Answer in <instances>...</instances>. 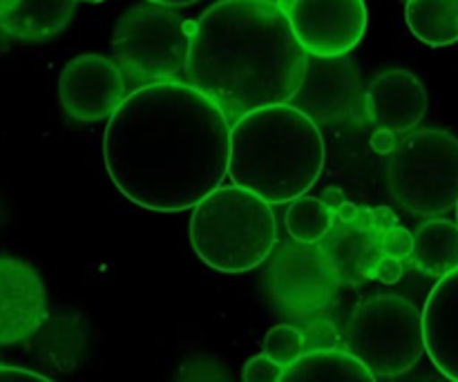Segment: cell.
Segmentation results:
<instances>
[{
  "label": "cell",
  "instance_id": "15",
  "mask_svg": "<svg viewBox=\"0 0 458 382\" xmlns=\"http://www.w3.org/2000/svg\"><path fill=\"white\" fill-rule=\"evenodd\" d=\"M425 353L445 378L458 382V268L438 277L423 309Z\"/></svg>",
  "mask_w": 458,
  "mask_h": 382
},
{
  "label": "cell",
  "instance_id": "23",
  "mask_svg": "<svg viewBox=\"0 0 458 382\" xmlns=\"http://www.w3.org/2000/svg\"><path fill=\"white\" fill-rule=\"evenodd\" d=\"M179 378L191 382L231 380V371L224 365V361H219L215 356H192L182 365Z\"/></svg>",
  "mask_w": 458,
  "mask_h": 382
},
{
  "label": "cell",
  "instance_id": "2",
  "mask_svg": "<svg viewBox=\"0 0 458 382\" xmlns=\"http://www.w3.org/2000/svg\"><path fill=\"white\" fill-rule=\"evenodd\" d=\"M307 65L309 54L276 0H219L192 25L183 76L233 123L293 101Z\"/></svg>",
  "mask_w": 458,
  "mask_h": 382
},
{
  "label": "cell",
  "instance_id": "30",
  "mask_svg": "<svg viewBox=\"0 0 458 382\" xmlns=\"http://www.w3.org/2000/svg\"><path fill=\"white\" fill-rule=\"evenodd\" d=\"M358 215H360V206L353 204V201H349V199H344L343 204L334 210V222H344V224L356 222Z\"/></svg>",
  "mask_w": 458,
  "mask_h": 382
},
{
  "label": "cell",
  "instance_id": "9",
  "mask_svg": "<svg viewBox=\"0 0 458 382\" xmlns=\"http://www.w3.org/2000/svg\"><path fill=\"white\" fill-rule=\"evenodd\" d=\"M313 58H343L367 31L365 0H276Z\"/></svg>",
  "mask_w": 458,
  "mask_h": 382
},
{
  "label": "cell",
  "instance_id": "19",
  "mask_svg": "<svg viewBox=\"0 0 458 382\" xmlns=\"http://www.w3.org/2000/svg\"><path fill=\"white\" fill-rule=\"evenodd\" d=\"M405 21L429 47L458 43V0H405Z\"/></svg>",
  "mask_w": 458,
  "mask_h": 382
},
{
  "label": "cell",
  "instance_id": "12",
  "mask_svg": "<svg viewBox=\"0 0 458 382\" xmlns=\"http://www.w3.org/2000/svg\"><path fill=\"white\" fill-rule=\"evenodd\" d=\"M362 107L376 130L407 134L419 128L428 115V89L414 72L394 67L371 81L362 97Z\"/></svg>",
  "mask_w": 458,
  "mask_h": 382
},
{
  "label": "cell",
  "instance_id": "8",
  "mask_svg": "<svg viewBox=\"0 0 458 382\" xmlns=\"http://www.w3.org/2000/svg\"><path fill=\"white\" fill-rule=\"evenodd\" d=\"M264 284L273 302L295 318H309L329 307L343 280L318 244H276L264 259Z\"/></svg>",
  "mask_w": 458,
  "mask_h": 382
},
{
  "label": "cell",
  "instance_id": "1",
  "mask_svg": "<svg viewBox=\"0 0 458 382\" xmlns=\"http://www.w3.org/2000/svg\"><path fill=\"white\" fill-rule=\"evenodd\" d=\"M231 121L183 81L125 94L103 132V164L116 191L155 213L191 210L228 174Z\"/></svg>",
  "mask_w": 458,
  "mask_h": 382
},
{
  "label": "cell",
  "instance_id": "20",
  "mask_svg": "<svg viewBox=\"0 0 458 382\" xmlns=\"http://www.w3.org/2000/svg\"><path fill=\"white\" fill-rule=\"evenodd\" d=\"M334 224V210L320 197H298L289 201L284 215V226L291 240L300 244H318Z\"/></svg>",
  "mask_w": 458,
  "mask_h": 382
},
{
  "label": "cell",
  "instance_id": "28",
  "mask_svg": "<svg viewBox=\"0 0 458 382\" xmlns=\"http://www.w3.org/2000/svg\"><path fill=\"white\" fill-rule=\"evenodd\" d=\"M398 139L394 132H387V130H376L374 134H371V150L376 152V155H392L394 148H396Z\"/></svg>",
  "mask_w": 458,
  "mask_h": 382
},
{
  "label": "cell",
  "instance_id": "4",
  "mask_svg": "<svg viewBox=\"0 0 458 382\" xmlns=\"http://www.w3.org/2000/svg\"><path fill=\"white\" fill-rule=\"evenodd\" d=\"M191 244L213 271L228 276L253 271L277 244L271 204L235 183L215 188L192 210Z\"/></svg>",
  "mask_w": 458,
  "mask_h": 382
},
{
  "label": "cell",
  "instance_id": "34",
  "mask_svg": "<svg viewBox=\"0 0 458 382\" xmlns=\"http://www.w3.org/2000/svg\"><path fill=\"white\" fill-rule=\"evenodd\" d=\"M454 210H456V224H458V201H456V206H454Z\"/></svg>",
  "mask_w": 458,
  "mask_h": 382
},
{
  "label": "cell",
  "instance_id": "13",
  "mask_svg": "<svg viewBox=\"0 0 458 382\" xmlns=\"http://www.w3.org/2000/svg\"><path fill=\"white\" fill-rule=\"evenodd\" d=\"M293 101L316 123L349 119L360 101L358 72L340 58H318V65H307Z\"/></svg>",
  "mask_w": 458,
  "mask_h": 382
},
{
  "label": "cell",
  "instance_id": "33",
  "mask_svg": "<svg viewBox=\"0 0 458 382\" xmlns=\"http://www.w3.org/2000/svg\"><path fill=\"white\" fill-rule=\"evenodd\" d=\"M81 3H103V0H81Z\"/></svg>",
  "mask_w": 458,
  "mask_h": 382
},
{
  "label": "cell",
  "instance_id": "5",
  "mask_svg": "<svg viewBox=\"0 0 458 382\" xmlns=\"http://www.w3.org/2000/svg\"><path fill=\"white\" fill-rule=\"evenodd\" d=\"M394 199L419 217H441L458 201V139L447 130L407 132L387 161Z\"/></svg>",
  "mask_w": 458,
  "mask_h": 382
},
{
  "label": "cell",
  "instance_id": "7",
  "mask_svg": "<svg viewBox=\"0 0 458 382\" xmlns=\"http://www.w3.org/2000/svg\"><path fill=\"white\" fill-rule=\"evenodd\" d=\"M192 25L174 7L146 3L128 9L112 36L114 63L132 79L159 83L183 76Z\"/></svg>",
  "mask_w": 458,
  "mask_h": 382
},
{
  "label": "cell",
  "instance_id": "6",
  "mask_svg": "<svg viewBox=\"0 0 458 382\" xmlns=\"http://www.w3.org/2000/svg\"><path fill=\"white\" fill-rule=\"evenodd\" d=\"M344 344L376 378L405 374L425 353L423 311L398 295H374L352 313Z\"/></svg>",
  "mask_w": 458,
  "mask_h": 382
},
{
  "label": "cell",
  "instance_id": "31",
  "mask_svg": "<svg viewBox=\"0 0 458 382\" xmlns=\"http://www.w3.org/2000/svg\"><path fill=\"white\" fill-rule=\"evenodd\" d=\"M320 199L325 201V204L329 206L331 210H335V208H338L340 204H343L344 199H347V197H344V192H343V191H338V188H329V191H327L325 195L320 197Z\"/></svg>",
  "mask_w": 458,
  "mask_h": 382
},
{
  "label": "cell",
  "instance_id": "17",
  "mask_svg": "<svg viewBox=\"0 0 458 382\" xmlns=\"http://www.w3.org/2000/svg\"><path fill=\"white\" fill-rule=\"evenodd\" d=\"M411 267L429 277H443L458 268V224L429 217L414 233Z\"/></svg>",
  "mask_w": 458,
  "mask_h": 382
},
{
  "label": "cell",
  "instance_id": "11",
  "mask_svg": "<svg viewBox=\"0 0 458 382\" xmlns=\"http://www.w3.org/2000/svg\"><path fill=\"white\" fill-rule=\"evenodd\" d=\"M47 316V291L36 268L18 258H0V347L34 338Z\"/></svg>",
  "mask_w": 458,
  "mask_h": 382
},
{
  "label": "cell",
  "instance_id": "32",
  "mask_svg": "<svg viewBox=\"0 0 458 382\" xmlns=\"http://www.w3.org/2000/svg\"><path fill=\"white\" fill-rule=\"evenodd\" d=\"M148 3H157V4H165V7H191V4L199 3V0H148Z\"/></svg>",
  "mask_w": 458,
  "mask_h": 382
},
{
  "label": "cell",
  "instance_id": "27",
  "mask_svg": "<svg viewBox=\"0 0 458 382\" xmlns=\"http://www.w3.org/2000/svg\"><path fill=\"white\" fill-rule=\"evenodd\" d=\"M405 276V267H403V259L389 258V255H380V259L376 262L374 268V280L383 282V284H396Z\"/></svg>",
  "mask_w": 458,
  "mask_h": 382
},
{
  "label": "cell",
  "instance_id": "29",
  "mask_svg": "<svg viewBox=\"0 0 458 382\" xmlns=\"http://www.w3.org/2000/svg\"><path fill=\"white\" fill-rule=\"evenodd\" d=\"M21 378H34V380H49L47 376L38 374V371L25 369V367L13 365H0V380H21Z\"/></svg>",
  "mask_w": 458,
  "mask_h": 382
},
{
  "label": "cell",
  "instance_id": "10",
  "mask_svg": "<svg viewBox=\"0 0 458 382\" xmlns=\"http://www.w3.org/2000/svg\"><path fill=\"white\" fill-rule=\"evenodd\" d=\"M125 98V76L114 61L98 54L72 58L58 79L63 112L79 123L110 119Z\"/></svg>",
  "mask_w": 458,
  "mask_h": 382
},
{
  "label": "cell",
  "instance_id": "21",
  "mask_svg": "<svg viewBox=\"0 0 458 382\" xmlns=\"http://www.w3.org/2000/svg\"><path fill=\"white\" fill-rule=\"evenodd\" d=\"M307 352L304 344V334L291 325H277L264 335V353L277 365L289 367L295 358Z\"/></svg>",
  "mask_w": 458,
  "mask_h": 382
},
{
  "label": "cell",
  "instance_id": "26",
  "mask_svg": "<svg viewBox=\"0 0 458 382\" xmlns=\"http://www.w3.org/2000/svg\"><path fill=\"white\" fill-rule=\"evenodd\" d=\"M304 334V344H307V352L311 349H331L338 347V331L331 325L329 320H318L313 325L307 327Z\"/></svg>",
  "mask_w": 458,
  "mask_h": 382
},
{
  "label": "cell",
  "instance_id": "24",
  "mask_svg": "<svg viewBox=\"0 0 458 382\" xmlns=\"http://www.w3.org/2000/svg\"><path fill=\"white\" fill-rule=\"evenodd\" d=\"M380 250H383V255L407 262L411 258V250H414V233L407 231L401 224H394L380 235Z\"/></svg>",
  "mask_w": 458,
  "mask_h": 382
},
{
  "label": "cell",
  "instance_id": "3",
  "mask_svg": "<svg viewBox=\"0 0 458 382\" xmlns=\"http://www.w3.org/2000/svg\"><path fill=\"white\" fill-rule=\"evenodd\" d=\"M325 161L320 125L293 103L258 107L231 123L228 177L271 206L307 195Z\"/></svg>",
  "mask_w": 458,
  "mask_h": 382
},
{
  "label": "cell",
  "instance_id": "14",
  "mask_svg": "<svg viewBox=\"0 0 458 382\" xmlns=\"http://www.w3.org/2000/svg\"><path fill=\"white\" fill-rule=\"evenodd\" d=\"M380 235L383 233L371 226L365 208H360L356 222L331 224L327 235L318 242V249L329 259L343 284L358 286L367 280H374L376 262L383 255Z\"/></svg>",
  "mask_w": 458,
  "mask_h": 382
},
{
  "label": "cell",
  "instance_id": "18",
  "mask_svg": "<svg viewBox=\"0 0 458 382\" xmlns=\"http://www.w3.org/2000/svg\"><path fill=\"white\" fill-rule=\"evenodd\" d=\"M282 380H376L369 367L338 347L311 349L282 371Z\"/></svg>",
  "mask_w": 458,
  "mask_h": 382
},
{
  "label": "cell",
  "instance_id": "16",
  "mask_svg": "<svg viewBox=\"0 0 458 382\" xmlns=\"http://www.w3.org/2000/svg\"><path fill=\"white\" fill-rule=\"evenodd\" d=\"M74 7L76 0H16L0 16V30L18 40H49L70 25Z\"/></svg>",
  "mask_w": 458,
  "mask_h": 382
},
{
  "label": "cell",
  "instance_id": "22",
  "mask_svg": "<svg viewBox=\"0 0 458 382\" xmlns=\"http://www.w3.org/2000/svg\"><path fill=\"white\" fill-rule=\"evenodd\" d=\"M70 318H63V325L54 327L52 329V340L49 344V358L56 362L58 369L67 371L74 367V362L79 361V353L83 349V334H81V327H70L67 325Z\"/></svg>",
  "mask_w": 458,
  "mask_h": 382
},
{
  "label": "cell",
  "instance_id": "25",
  "mask_svg": "<svg viewBox=\"0 0 458 382\" xmlns=\"http://www.w3.org/2000/svg\"><path fill=\"white\" fill-rule=\"evenodd\" d=\"M282 371L284 367L277 365L276 361L267 356V353H259V356H253L242 369V378L249 382H267V380H282Z\"/></svg>",
  "mask_w": 458,
  "mask_h": 382
}]
</instances>
